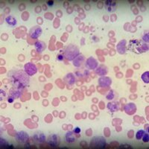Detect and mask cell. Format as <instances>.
Wrapping results in <instances>:
<instances>
[{
  "instance_id": "1",
  "label": "cell",
  "mask_w": 149,
  "mask_h": 149,
  "mask_svg": "<svg viewBox=\"0 0 149 149\" xmlns=\"http://www.w3.org/2000/svg\"><path fill=\"white\" fill-rule=\"evenodd\" d=\"M8 77L10 79V82L12 86L18 90L24 89L29 86L30 81L29 76L26 74V72L18 69H14L8 72Z\"/></svg>"
},
{
  "instance_id": "2",
  "label": "cell",
  "mask_w": 149,
  "mask_h": 149,
  "mask_svg": "<svg viewBox=\"0 0 149 149\" xmlns=\"http://www.w3.org/2000/svg\"><path fill=\"white\" fill-rule=\"evenodd\" d=\"M78 54H79L78 48L74 45L71 44L66 47L64 53V57H66V59L69 60V61H72L74 58L78 57Z\"/></svg>"
},
{
  "instance_id": "3",
  "label": "cell",
  "mask_w": 149,
  "mask_h": 149,
  "mask_svg": "<svg viewBox=\"0 0 149 149\" xmlns=\"http://www.w3.org/2000/svg\"><path fill=\"white\" fill-rule=\"evenodd\" d=\"M106 146V139L103 136H95L91 139L90 147L93 148H104Z\"/></svg>"
},
{
  "instance_id": "4",
  "label": "cell",
  "mask_w": 149,
  "mask_h": 149,
  "mask_svg": "<svg viewBox=\"0 0 149 149\" xmlns=\"http://www.w3.org/2000/svg\"><path fill=\"white\" fill-rule=\"evenodd\" d=\"M15 139L17 142L20 144H26L29 139V135L23 130H21L16 134Z\"/></svg>"
},
{
  "instance_id": "5",
  "label": "cell",
  "mask_w": 149,
  "mask_h": 149,
  "mask_svg": "<svg viewBox=\"0 0 149 149\" xmlns=\"http://www.w3.org/2000/svg\"><path fill=\"white\" fill-rule=\"evenodd\" d=\"M60 137L57 134H51L49 136V137L47 139V143L49 146H51L52 148L58 147L60 144Z\"/></svg>"
},
{
  "instance_id": "6",
  "label": "cell",
  "mask_w": 149,
  "mask_h": 149,
  "mask_svg": "<svg viewBox=\"0 0 149 149\" xmlns=\"http://www.w3.org/2000/svg\"><path fill=\"white\" fill-rule=\"evenodd\" d=\"M129 49L133 52L137 53V54L142 53L143 52L142 48H141V44L138 40H130Z\"/></svg>"
},
{
  "instance_id": "7",
  "label": "cell",
  "mask_w": 149,
  "mask_h": 149,
  "mask_svg": "<svg viewBox=\"0 0 149 149\" xmlns=\"http://www.w3.org/2000/svg\"><path fill=\"white\" fill-rule=\"evenodd\" d=\"M42 29L39 26H34V27L30 29L29 36H30L31 38L36 40L39 37H40V35L42 34Z\"/></svg>"
},
{
  "instance_id": "8",
  "label": "cell",
  "mask_w": 149,
  "mask_h": 149,
  "mask_svg": "<svg viewBox=\"0 0 149 149\" xmlns=\"http://www.w3.org/2000/svg\"><path fill=\"white\" fill-rule=\"evenodd\" d=\"M25 71L28 75H34L37 72V67L31 63H28L25 65Z\"/></svg>"
},
{
  "instance_id": "9",
  "label": "cell",
  "mask_w": 149,
  "mask_h": 149,
  "mask_svg": "<svg viewBox=\"0 0 149 149\" xmlns=\"http://www.w3.org/2000/svg\"><path fill=\"white\" fill-rule=\"evenodd\" d=\"M33 139L37 143H43L46 141V136L43 133L40 131H37L33 136Z\"/></svg>"
},
{
  "instance_id": "10",
  "label": "cell",
  "mask_w": 149,
  "mask_h": 149,
  "mask_svg": "<svg viewBox=\"0 0 149 149\" xmlns=\"http://www.w3.org/2000/svg\"><path fill=\"white\" fill-rule=\"evenodd\" d=\"M105 6H106L108 11L113 12L115 11L116 9L117 4L114 1H110V0H108V1L105 2Z\"/></svg>"
},
{
  "instance_id": "11",
  "label": "cell",
  "mask_w": 149,
  "mask_h": 149,
  "mask_svg": "<svg viewBox=\"0 0 149 149\" xmlns=\"http://www.w3.org/2000/svg\"><path fill=\"white\" fill-rule=\"evenodd\" d=\"M86 66L90 69V70H94L98 66V63H97L96 60L94 59L93 58H90L87 59L86 63Z\"/></svg>"
},
{
  "instance_id": "12",
  "label": "cell",
  "mask_w": 149,
  "mask_h": 149,
  "mask_svg": "<svg viewBox=\"0 0 149 149\" xmlns=\"http://www.w3.org/2000/svg\"><path fill=\"white\" fill-rule=\"evenodd\" d=\"M46 43L42 41H37L35 43V49L38 53H41L46 49Z\"/></svg>"
},
{
  "instance_id": "13",
  "label": "cell",
  "mask_w": 149,
  "mask_h": 149,
  "mask_svg": "<svg viewBox=\"0 0 149 149\" xmlns=\"http://www.w3.org/2000/svg\"><path fill=\"white\" fill-rule=\"evenodd\" d=\"M65 139L66 142L69 143H73L76 141V138L74 136V134L72 131H68L65 135Z\"/></svg>"
},
{
  "instance_id": "14",
  "label": "cell",
  "mask_w": 149,
  "mask_h": 149,
  "mask_svg": "<svg viewBox=\"0 0 149 149\" xmlns=\"http://www.w3.org/2000/svg\"><path fill=\"white\" fill-rule=\"evenodd\" d=\"M5 22L6 23L10 26H15L17 25V19H16L15 17H14L13 16H8L6 18H5Z\"/></svg>"
},
{
  "instance_id": "15",
  "label": "cell",
  "mask_w": 149,
  "mask_h": 149,
  "mask_svg": "<svg viewBox=\"0 0 149 149\" xmlns=\"http://www.w3.org/2000/svg\"><path fill=\"white\" fill-rule=\"evenodd\" d=\"M107 107L111 112H116L119 109V104L118 102H111L108 104Z\"/></svg>"
},
{
  "instance_id": "16",
  "label": "cell",
  "mask_w": 149,
  "mask_h": 149,
  "mask_svg": "<svg viewBox=\"0 0 149 149\" xmlns=\"http://www.w3.org/2000/svg\"><path fill=\"white\" fill-rule=\"evenodd\" d=\"M20 94H21L20 92L19 91V90H17V88L13 87V88L10 90V95H9L13 97L14 98H17L20 96Z\"/></svg>"
},
{
  "instance_id": "17",
  "label": "cell",
  "mask_w": 149,
  "mask_h": 149,
  "mask_svg": "<svg viewBox=\"0 0 149 149\" xmlns=\"http://www.w3.org/2000/svg\"><path fill=\"white\" fill-rule=\"evenodd\" d=\"M104 70H107V67L104 66H100L98 68V70H96L97 74H98L99 75H104L105 74H107V71H104Z\"/></svg>"
},
{
  "instance_id": "18",
  "label": "cell",
  "mask_w": 149,
  "mask_h": 149,
  "mask_svg": "<svg viewBox=\"0 0 149 149\" xmlns=\"http://www.w3.org/2000/svg\"><path fill=\"white\" fill-rule=\"evenodd\" d=\"M0 148H13L12 146H10V147L9 146L8 142L5 140V139H2V138H0Z\"/></svg>"
},
{
  "instance_id": "19",
  "label": "cell",
  "mask_w": 149,
  "mask_h": 149,
  "mask_svg": "<svg viewBox=\"0 0 149 149\" xmlns=\"http://www.w3.org/2000/svg\"><path fill=\"white\" fill-rule=\"evenodd\" d=\"M145 134V131L143 130H138L137 132H136V139H137V140H140V139H142V136H143V134Z\"/></svg>"
},
{
  "instance_id": "20",
  "label": "cell",
  "mask_w": 149,
  "mask_h": 149,
  "mask_svg": "<svg viewBox=\"0 0 149 149\" xmlns=\"http://www.w3.org/2000/svg\"><path fill=\"white\" fill-rule=\"evenodd\" d=\"M6 97V92L0 89V101H3Z\"/></svg>"
},
{
  "instance_id": "21",
  "label": "cell",
  "mask_w": 149,
  "mask_h": 149,
  "mask_svg": "<svg viewBox=\"0 0 149 149\" xmlns=\"http://www.w3.org/2000/svg\"><path fill=\"white\" fill-rule=\"evenodd\" d=\"M142 141L144 142H148L149 141V135L148 133H145L144 134H143V136H142Z\"/></svg>"
},
{
  "instance_id": "22",
  "label": "cell",
  "mask_w": 149,
  "mask_h": 149,
  "mask_svg": "<svg viewBox=\"0 0 149 149\" xmlns=\"http://www.w3.org/2000/svg\"><path fill=\"white\" fill-rule=\"evenodd\" d=\"M114 98V95H113V92L112 91L110 92V93H109V95L107 96V98L108 99V100H112V99H113Z\"/></svg>"
},
{
  "instance_id": "23",
  "label": "cell",
  "mask_w": 149,
  "mask_h": 149,
  "mask_svg": "<svg viewBox=\"0 0 149 149\" xmlns=\"http://www.w3.org/2000/svg\"><path fill=\"white\" fill-rule=\"evenodd\" d=\"M81 132V128L79 127H74V130H73V133L75 134H79Z\"/></svg>"
},
{
  "instance_id": "24",
  "label": "cell",
  "mask_w": 149,
  "mask_h": 149,
  "mask_svg": "<svg viewBox=\"0 0 149 149\" xmlns=\"http://www.w3.org/2000/svg\"><path fill=\"white\" fill-rule=\"evenodd\" d=\"M63 58H64V55H63V54H58V61H63Z\"/></svg>"
},
{
  "instance_id": "25",
  "label": "cell",
  "mask_w": 149,
  "mask_h": 149,
  "mask_svg": "<svg viewBox=\"0 0 149 149\" xmlns=\"http://www.w3.org/2000/svg\"><path fill=\"white\" fill-rule=\"evenodd\" d=\"M14 98H13V97H11L9 95V97L8 98V102L9 103H12V102H14Z\"/></svg>"
},
{
  "instance_id": "26",
  "label": "cell",
  "mask_w": 149,
  "mask_h": 149,
  "mask_svg": "<svg viewBox=\"0 0 149 149\" xmlns=\"http://www.w3.org/2000/svg\"><path fill=\"white\" fill-rule=\"evenodd\" d=\"M47 4L49 6H52V5H54V2H53V1H48Z\"/></svg>"
},
{
  "instance_id": "27",
  "label": "cell",
  "mask_w": 149,
  "mask_h": 149,
  "mask_svg": "<svg viewBox=\"0 0 149 149\" xmlns=\"http://www.w3.org/2000/svg\"><path fill=\"white\" fill-rule=\"evenodd\" d=\"M43 10H47V8H46V6H45V5H43Z\"/></svg>"
},
{
  "instance_id": "28",
  "label": "cell",
  "mask_w": 149,
  "mask_h": 149,
  "mask_svg": "<svg viewBox=\"0 0 149 149\" xmlns=\"http://www.w3.org/2000/svg\"><path fill=\"white\" fill-rule=\"evenodd\" d=\"M1 133H2V130H1V129H0V134H1Z\"/></svg>"
}]
</instances>
